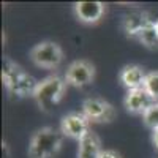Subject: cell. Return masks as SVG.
Returning a JSON list of instances; mask_svg holds the SVG:
<instances>
[{
  "label": "cell",
  "mask_w": 158,
  "mask_h": 158,
  "mask_svg": "<svg viewBox=\"0 0 158 158\" xmlns=\"http://www.w3.org/2000/svg\"><path fill=\"white\" fill-rule=\"evenodd\" d=\"M95 79V67L89 60H76L70 63L65 73V81L73 87H85Z\"/></svg>",
  "instance_id": "cell-6"
},
{
  "label": "cell",
  "mask_w": 158,
  "mask_h": 158,
  "mask_svg": "<svg viewBox=\"0 0 158 158\" xmlns=\"http://www.w3.org/2000/svg\"><path fill=\"white\" fill-rule=\"evenodd\" d=\"M82 112L90 122L98 123H109L112 122L117 112L111 103L100 100V98H87L82 101Z\"/></svg>",
  "instance_id": "cell-5"
},
{
  "label": "cell",
  "mask_w": 158,
  "mask_h": 158,
  "mask_svg": "<svg viewBox=\"0 0 158 158\" xmlns=\"http://www.w3.org/2000/svg\"><path fill=\"white\" fill-rule=\"evenodd\" d=\"M125 108L131 114H146L155 103H158L146 89H136V90H128L125 97Z\"/></svg>",
  "instance_id": "cell-8"
},
{
  "label": "cell",
  "mask_w": 158,
  "mask_h": 158,
  "mask_svg": "<svg viewBox=\"0 0 158 158\" xmlns=\"http://www.w3.org/2000/svg\"><path fill=\"white\" fill-rule=\"evenodd\" d=\"M74 15L84 24H97L104 15V3H101V2H76Z\"/></svg>",
  "instance_id": "cell-10"
},
{
  "label": "cell",
  "mask_w": 158,
  "mask_h": 158,
  "mask_svg": "<svg viewBox=\"0 0 158 158\" xmlns=\"http://www.w3.org/2000/svg\"><path fill=\"white\" fill-rule=\"evenodd\" d=\"M62 130L44 127L40 128L32 136L29 144V156L30 158H56L63 144Z\"/></svg>",
  "instance_id": "cell-2"
},
{
  "label": "cell",
  "mask_w": 158,
  "mask_h": 158,
  "mask_svg": "<svg viewBox=\"0 0 158 158\" xmlns=\"http://www.w3.org/2000/svg\"><path fill=\"white\" fill-rule=\"evenodd\" d=\"M150 24H153V21L147 11H135V13H130V15L125 16V19L122 22V29L127 36L138 38L139 33Z\"/></svg>",
  "instance_id": "cell-9"
},
{
  "label": "cell",
  "mask_w": 158,
  "mask_h": 158,
  "mask_svg": "<svg viewBox=\"0 0 158 158\" xmlns=\"http://www.w3.org/2000/svg\"><path fill=\"white\" fill-rule=\"evenodd\" d=\"M153 133H152V142H153V146H155V149L158 150V128H155V130H152Z\"/></svg>",
  "instance_id": "cell-17"
},
{
  "label": "cell",
  "mask_w": 158,
  "mask_h": 158,
  "mask_svg": "<svg viewBox=\"0 0 158 158\" xmlns=\"http://www.w3.org/2000/svg\"><path fill=\"white\" fill-rule=\"evenodd\" d=\"M155 27H156V30H158V21H155Z\"/></svg>",
  "instance_id": "cell-18"
},
{
  "label": "cell",
  "mask_w": 158,
  "mask_h": 158,
  "mask_svg": "<svg viewBox=\"0 0 158 158\" xmlns=\"http://www.w3.org/2000/svg\"><path fill=\"white\" fill-rule=\"evenodd\" d=\"M30 59L32 62L40 68H57L62 63L63 52L60 46L54 41H41L30 51Z\"/></svg>",
  "instance_id": "cell-4"
},
{
  "label": "cell",
  "mask_w": 158,
  "mask_h": 158,
  "mask_svg": "<svg viewBox=\"0 0 158 158\" xmlns=\"http://www.w3.org/2000/svg\"><path fill=\"white\" fill-rule=\"evenodd\" d=\"M60 130L65 136L81 141L90 131V120L84 115V112H68L62 118Z\"/></svg>",
  "instance_id": "cell-7"
},
{
  "label": "cell",
  "mask_w": 158,
  "mask_h": 158,
  "mask_svg": "<svg viewBox=\"0 0 158 158\" xmlns=\"http://www.w3.org/2000/svg\"><path fill=\"white\" fill-rule=\"evenodd\" d=\"M120 82L128 89V90H136V89H142L144 82H146L147 74L144 73V70L139 65H127L120 71Z\"/></svg>",
  "instance_id": "cell-11"
},
{
  "label": "cell",
  "mask_w": 158,
  "mask_h": 158,
  "mask_svg": "<svg viewBox=\"0 0 158 158\" xmlns=\"http://www.w3.org/2000/svg\"><path fill=\"white\" fill-rule=\"evenodd\" d=\"M138 40H139V41L146 46V48H149V49H156V48H158V30H156V27H155V22L150 24V25H147V27L139 33Z\"/></svg>",
  "instance_id": "cell-13"
},
{
  "label": "cell",
  "mask_w": 158,
  "mask_h": 158,
  "mask_svg": "<svg viewBox=\"0 0 158 158\" xmlns=\"http://www.w3.org/2000/svg\"><path fill=\"white\" fill-rule=\"evenodd\" d=\"M2 81L6 90L13 97L24 98V97H33L38 82L25 73L18 63L10 59H3L2 63Z\"/></svg>",
  "instance_id": "cell-1"
},
{
  "label": "cell",
  "mask_w": 158,
  "mask_h": 158,
  "mask_svg": "<svg viewBox=\"0 0 158 158\" xmlns=\"http://www.w3.org/2000/svg\"><path fill=\"white\" fill-rule=\"evenodd\" d=\"M142 120H144V123H146L149 128H152V130L158 128V103H155L153 106L142 115Z\"/></svg>",
  "instance_id": "cell-15"
},
{
  "label": "cell",
  "mask_w": 158,
  "mask_h": 158,
  "mask_svg": "<svg viewBox=\"0 0 158 158\" xmlns=\"http://www.w3.org/2000/svg\"><path fill=\"white\" fill-rule=\"evenodd\" d=\"M100 158H122V155L115 150H103Z\"/></svg>",
  "instance_id": "cell-16"
},
{
  "label": "cell",
  "mask_w": 158,
  "mask_h": 158,
  "mask_svg": "<svg viewBox=\"0 0 158 158\" xmlns=\"http://www.w3.org/2000/svg\"><path fill=\"white\" fill-rule=\"evenodd\" d=\"M67 85L68 84L65 81V77H60L59 74L48 76L43 81H40L33 94V98L38 104V108L44 112L54 111L57 108V104L62 101Z\"/></svg>",
  "instance_id": "cell-3"
},
{
  "label": "cell",
  "mask_w": 158,
  "mask_h": 158,
  "mask_svg": "<svg viewBox=\"0 0 158 158\" xmlns=\"http://www.w3.org/2000/svg\"><path fill=\"white\" fill-rule=\"evenodd\" d=\"M101 152H103V149H101L100 138L94 133V131H89V133L79 141L76 158H100Z\"/></svg>",
  "instance_id": "cell-12"
},
{
  "label": "cell",
  "mask_w": 158,
  "mask_h": 158,
  "mask_svg": "<svg viewBox=\"0 0 158 158\" xmlns=\"http://www.w3.org/2000/svg\"><path fill=\"white\" fill-rule=\"evenodd\" d=\"M144 89L158 101V71H152L147 73L146 82H144Z\"/></svg>",
  "instance_id": "cell-14"
}]
</instances>
